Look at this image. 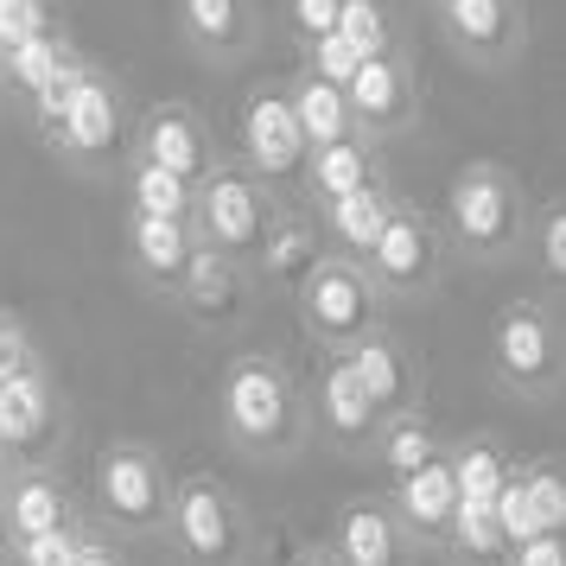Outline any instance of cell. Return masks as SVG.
I'll return each instance as SVG.
<instances>
[{"instance_id": "cell-1", "label": "cell", "mask_w": 566, "mask_h": 566, "mask_svg": "<svg viewBox=\"0 0 566 566\" xmlns=\"http://www.w3.org/2000/svg\"><path fill=\"white\" fill-rule=\"evenodd\" d=\"M217 401H223V433L242 452H255V459L300 452V439H306V395L286 376V363H274L268 350H242L223 369Z\"/></svg>"}, {"instance_id": "cell-2", "label": "cell", "mask_w": 566, "mask_h": 566, "mask_svg": "<svg viewBox=\"0 0 566 566\" xmlns=\"http://www.w3.org/2000/svg\"><path fill=\"white\" fill-rule=\"evenodd\" d=\"M522 230H528V198L515 172L490 166V159H471L452 172L446 185V235L452 249L471 261H503L522 249Z\"/></svg>"}, {"instance_id": "cell-3", "label": "cell", "mask_w": 566, "mask_h": 566, "mask_svg": "<svg viewBox=\"0 0 566 566\" xmlns=\"http://www.w3.org/2000/svg\"><path fill=\"white\" fill-rule=\"evenodd\" d=\"M300 318H306V337L318 350H357L369 332H382V286L363 268L357 255H325L312 268V281L300 286Z\"/></svg>"}, {"instance_id": "cell-4", "label": "cell", "mask_w": 566, "mask_h": 566, "mask_svg": "<svg viewBox=\"0 0 566 566\" xmlns=\"http://www.w3.org/2000/svg\"><path fill=\"white\" fill-rule=\"evenodd\" d=\"M166 535L191 566H242L255 547V522L242 510V496L217 478H179L172 484V515Z\"/></svg>"}, {"instance_id": "cell-5", "label": "cell", "mask_w": 566, "mask_h": 566, "mask_svg": "<svg viewBox=\"0 0 566 566\" xmlns=\"http://www.w3.org/2000/svg\"><path fill=\"white\" fill-rule=\"evenodd\" d=\"M490 363H496V376L503 388L515 395H554L566 382V332L560 318L541 306V300H510V306H496L490 318Z\"/></svg>"}, {"instance_id": "cell-6", "label": "cell", "mask_w": 566, "mask_h": 566, "mask_svg": "<svg viewBox=\"0 0 566 566\" xmlns=\"http://www.w3.org/2000/svg\"><path fill=\"white\" fill-rule=\"evenodd\" d=\"M96 515L108 528H128V535H154L172 515V478L159 464L154 446L140 439H115L96 464Z\"/></svg>"}, {"instance_id": "cell-7", "label": "cell", "mask_w": 566, "mask_h": 566, "mask_svg": "<svg viewBox=\"0 0 566 566\" xmlns=\"http://www.w3.org/2000/svg\"><path fill=\"white\" fill-rule=\"evenodd\" d=\"M274 210H281V198H274L261 179H249V166H217V172L198 185L191 230H198V242L223 249V255L255 261L261 235H268V223H274Z\"/></svg>"}, {"instance_id": "cell-8", "label": "cell", "mask_w": 566, "mask_h": 566, "mask_svg": "<svg viewBox=\"0 0 566 566\" xmlns=\"http://www.w3.org/2000/svg\"><path fill=\"white\" fill-rule=\"evenodd\" d=\"M242 154H249V179H261L274 198L286 185L306 179V134H300V115L286 103V83H255L249 103H242Z\"/></svg>"}, {"instance_id": "cell-9", "label": "cell", "mask_w": 566, "mask_h": 566, "mask_svg": "<svg viewBox=\"0 0 566 566\" xmlns=\"http://www.w3.org/2000/svg\"><path fill=\"white\" fill-rule=\"evenodd\" d=\"M134 159H147L159 172H172L185 185H205L217 172V147H210L205 115L191 103H154L134 122Z\"/></svg>"}, {"instance_id": "cell-10", "label": "cell", "mask_w": 566, "mask_h": 566, "mask_svg": "<svg viewBox=\"0 0 566 566\" xmlns=\"http://www.w3.org/2000/svg\"><path fill=\"white\" fill-rule=\"evenodd\" d=\"M57 147L71 159H83V166H108V159L128 154L134 140V122L128 108H122V90L90 64V77L77 83V96H71V115H64V128L52 134Z\"/></svg>"}, {"instance_id": "cell-11", "label": "cell", "mask_w": 566, "mask_h": 566, "mask_svg": "<svg viewBox=\"0 0 566 566\" xmlns=\"http://www.w3.org/2000/svg\"><path fill=\"white\" fill-rule=\"evenodd\" d=\"M363 268L376 274L382 293H401V300H408V293H427V286L439 281V268H446V242H439V230L413 205H395L382 242L369 249Z\"/></svg>"}, {"instance_id": "cell-12", "label": "cell", "mask_w": 566, "mask_h": 566, "mask_svg": "<svg viewBox=\"0 0 566 566\" xmlns=\"http://www.w3.org/2000/svg\"><path fill=\"white\" fill-rule=\"evenodd\" d=\"M344 96H350V115H357V134H363V140H388V134L413 128L420 83H413L408 52H376V57H363L357 83H350Z\"/></svg>"}, {"instance_id": "cell-13", "label": "cell", "mask_w": 566, "mask_h": 566, "mask_svg": "<svg viewBox=\"0 0 566 566\" xmlns=\"http://www.w3.org/2000/svg\"><path fill=\"white\" fill-rule=\"evenodd\" d=\"M249 293H255V281H249V261L223 255V249H210V242H198V249H191V261H185V281H179V306L191 312L198 325H210V332L235 325V318L249 312Z\"/></svg>"}, {"instance_id": "cell-14", "label": "cell", "mask_w": 566, "mask_h": 566, "mask_svg": "<svg viewBox=\"0 0 566 566\" xmlns=\"http://www.w3.org/2000/svg\"><path fill=\"white\" fill-rule=\"evenodd\" d=\"M413 535L401 528V510L388 496H357L332 522V554L344 566H408Z\"/></svg>"}, {"instance_id": "cell-15", "label": "cell", "mask_w": 566, "mask_h": 566, "mask_svg": "<svg viewBox=\"0 0 566 566\" xmlns=\"http://www.w3.org/2000/svg\"><path fill=\"white\" fill-rule=\"evenodd\" d=\"M439 20L471 64H510L522 52V0H439Z\"/></svg>"}, {"instance_id": "cell-16", "label": "cell", "mask_w": 566, "mask_h": 566, "mask_svg": "<svg viewBox=\"0 0 566 566\" xmlns=\"http://www.w3.org/2000/svg\"><path fill=\"white\" fill-rule=\"evenodd\" d=\"M57 427H64V408H57V388L45 369L0 388V446H7V459H39L57 439Z\"/></svg>"}, {"instance_id": "cell-17", "label": "cell", "mask_w": 566, "mask_h": 566, "mask_svg": "<svg viewBox=\"0 0 566 566\" xmlns=\"http://www.w3.org/2000/svg\"><path fill=\"white\" fill-rule=\"evenodd\" d=\"M325 255H332V249H318V230H312L306 210L281 205L274 223H268V235H261V249H255V281L300 300V286L312 281V268H318Z\"/></svg>"}, {"instance_id": "cell-18", "label": "cell", "mask_w": 566, "mask_h": 566, "mask_svg": "<svg viewBox=\"0 0 566 566\" xmlns=\"http://www.w3.org/2000/svg\"><path fill=\"white\" fill-rule=\"evenodd\" d=\"M350 357V369L363 376V388H369V401L382 413H408V408H420V357H413L401 337L388 332H369L357 344V350H344Z\"/></svg>"}, {"instance_id": "cell-19", "label": "cell", "mask_w": 566, "mask_h": 566, "mask_svg": "<svg viewBox=\"0 0 566 566\" xmlns=\"http://www.w3.org/2000/svg\"><path fill=\"white\" fill-rule=\"evenodd\" d=\"M312 408H318V420H325L332 439H344V446L376 439V433H382V420H388V413L369 401V388H363V376L350 369V357H325V363H318Z\"/></svg>"}, {"instance_id": "cell-20", "label": "cell", "mask_w": 566, "mask_h": 566, "mask_svg": "<svg viewBox=\"0 0 566 566\" xmlns=\"http://www.w3.org/2000/svg\"><path fill=\"white\" fill-rule=\"evenodd\" d=\"M388 503L401 510V528H408L413 541H446V535H452V515H459V478H452V452H446V459H433L420 478H401Z\"/></svg>"}, {"instance_id": "cell-21", "label": "cell", "mask_w": 566, "mask_h": 566, "mask_svg": "<svg viewBox=\"0 0 566 566\" xmlns=\"http://www.w3.org/2000/svg\"><path fill=\"white\" fill-rule=\"evenodd\" d=\"M382 179V159H376V140H344V147H325V154L306 159V179H300V191H306L318 210L344 205V198H357V191H376Z\"/></svg>"}, {"instance_id": "cell-22", "label": "cell", "mask_w": 566, "mask_h": 566, "mask_svg": "<svg viewBox=\"0 0 566 566\" xmlns=\"http://www.w3.org/2000/svg\"><path fill=\"white\" fill-rule=\"evenodd\" d=\"M7 528H13V547L39 541V535H57V528H77V503H71V490L57 484L52 471L27 464L7 484Z\"/></svg>"}, {"instance_id": "cell-23", "label": "cell", "mask_w": 566, "mask_h": 566, "mask_svg": "<svg viewBox=\"0 0 566 566\" xmlns=\"http://www.w3.org/2000/svg\"><path fill=\"white\" fill-rule=\"evenodd\" d=\"M179 32L210 64H230L255 45V0H179Z\"/></svg>"}, {"instance_id": "cell-24", "label": "cell", "mask_w": 566, "mask_h": 566, "mask_svg": "<svg viewBox=\"0 0 566 566\" xmlns=\"http://www.w3.org/2000/svg\"><path fill=\"white\" fill-rule=\"evenodd\" d=\"M83 71H90V57L71 45V32L52 27V32H39V39H27L20 52H7L0 57V77L13 83L20 96H45V90H57V83H77Z\"/></svg>"}, {"instance_id": "cell-25", "label": "cell", "mask_w": 566, "mask_h": 566, "mask_svg": "<svg viewBox=\"0 0 566 566\" xmlns=\"http://www.w3.org/2000/svg\"><path fill=\"white\" fill-rule=\"evenodd\" d=\"M286 103H293V115H300V134H306L312 154L344 147V140H363L357 115H350V96H344L337 83L312 77V71H293V77H286Z\"/></svg>"}, {"instance_id": "cell-26", "label": "cell", "mask_w": 566, "mask_h": 566, "mask_svg": "<svg viewBox=\"0 0 566 566\" xmlns=\"http://www.w3.org/2000/svg\"><path fill=\"white\" fill-rule=\"evenodd\" d=\"M128 249H134V268H140L147 281L179 293L185 261L198 249V230H191L185 217H134L128 210Z\"/></svg>"}, {"instance_id": "cell-27", "label": "cell", "mask_w": 566, "mask_h": 566, "mask_svg": "<svg viewBox=\"0 0 566 566\" xmlns=\"http://www.w3.org/2000/svg\"><path fill=\"white\" fill-rule=\"evenodd\" d=\"M452 478H459V510H496L503 484L515 478V459L496 439H464L452 446Z\"/></svg>"}, {"instance_id": "cell-28", "label": "cell", "mask_w": 566, "mask_h": 566, "mask_svg": "<svg viewBox=\"0 0 566 566\" xmlns=\"http://www.w3.org/2000/svg\"><path fill=\"white\" fill-rule=\"evenodd\" d=\"M376 446H382V464H388V478L401 484V478H420L433 459H446L452 446L433 433V420L420 408H408V413H388L382 420V433H376Z\"/></svg>"}, {"instance_id": "cell-29", "label": "cell", "mask_w": 566, "mask_h": 566, "mask_svg": "<svg viewBox=\"0 0 566 566\" xmlns=\"http://www.w3.org/2000/svg\"><path fill=\"white\" fill-rule=\"evenodd\" d=\"M395 205H401V198H395L388 185H376V191H357V198H344V205L325 210V230L337 235V255L369 261V249L382 242L388 217H395Z\"/></svg>"}, {"instance_id": "cell-30", "label": "cell", "mask_w": 566, "mask_h": 566, "mask_svg": "<svg viewBox=\"0 0 566 566\" xmlns=\"http://www.w3.org/2000/svg\"><path fill=\"white\" fill-rule=\"evenodd\" d=\"M128 198H134V217H185V223H191V210H198V185H185V179H172V172L147 166V159H134Z\"/></svg>"}, {"instance_id": "cell-31", "label": "cell", "mask_w": 566, "mask_h": 566, "mask_svg": "<svg viewBox=\"0 0 566 566\" xmlns=\"http://www.w3.org/2000/svg\"><path fill=\"white\" fill-rule=\"evenodd\" d=\"M337 32H344V39H350L363 57L395 52V20H388L382 0H344V13H337Z\"/></svg>"}, {"instance_id": "cell-32", "label": "cell", "mask_w": 566, "mask_h": 566, "mask_svg": "<svg viewBox=\"0 0 566 566\" xmlns=\"http://www.w3.org/2000/svg\"><path fill=\"white\" fill-rule=\"evenodd\" d=\"M496 528H503V547H528L541 535V515H535V496H528V478H522V464H515V478L503 484V503H496Z\"/></svg>"}, {"instance_id": "cell-33", "label": "cell", "mask_w": 566, "mask_h": 566, "mask_svg": "<svg viewBox=\"0 0 566 566\" xmlns=\"http://www.w3.org/2000/svg\"><path fill=\"white\" fill-rule=\"evenodd\" d=\"M535 261H541V281L566 293V198H554L535 217Z\"/></svg>"}, {"instance_id": "cell-34", "label": "cell", "mask_w": 566, "mask_h": 566, "mask_svg": "<svg viewBox=\"0 0 566 566\" xmlns=\"http://www.w3.org/2000/svg\"><path fill=\"white\" fill-rule=\"evenodd\" d=\"M528 478V496H535L541 535H566V471L560 464H522Z\"/></svg>"}, {"instance_id": "cell-35", "label": "cell", "mask_w": 566, "mask_h": 566, "mask_svg": "<svg viewBox=\"0 0 566 566\" xmlns=\"http://www.w3.org/2000/svg\"><path fill=\"white\" fill-rule=\"evenodd\" d=\"M52 0H0V57L20 52L27 39H39V32H52Z\"/></svg>"}, {"instance_id": "cell-36", "label": "cell", "mask_w": 566, "mask_h": 566, "mask_svg": "<svg viewBox=\"0 0 566 566\" xmlns=\"http://www.w3.org/2000/svg\"><path fill=\"white\" fill-rule=\"evenodd\" d=\"M300 71H312V77H325V83H337V90H350L357 83V71H363V52L344 39V32H332V39H318V45H306V64Z\"/></svg>"}, {"instance_id": "cell-37", "label": "cell", "mask_w": 566, "mask_h": 566, "mask_svg": "<svg viewBox=\"0 0 566 566\" xmlns=\"http://www.w3.org/2000/svg\"><path fill=\"white\" fill-rule=\"evenodd\" d=\"M83 535L90 528H57V535H39V541H20L13 547V566H77V554H83Z\"/></svg>"}, {"instance_id": "cell-38", "label": "cell", "mask_w": 566, "mask_h": 566, "mask_svg": "<svg viewBox=\"0 0 566 566\" xmlns=\"http://www.w3.org/2000/svg\"><path fill=\"white\" fill-rule=\"evenodd\" d=\"M39 369V344H32V332L13 318V312H0V388L20 382V376H32Z\"/></svg>"}, {"instance_id": "cell-39", "label": "cell", "mask_w": 566, "mask_h": 566, "mask_svg": "<svg viewBox=\"0 0 566 566\" xmlns=\"http://www.w3.org/2000/svg\"><path fill=\"white\" fill-rule=\"evenodd\" d=\"M337 13H344V0H286V20H293V32H300L306 45L332 39V32H337Z\"/></svg>"}, {"instance_id": "cell-40", "label": "cell", "mask_w": 566, "mask_h": 566, "mask_svg": "<svg viewBox=\"0 0 566 566\" xmlns=\"http://www.w3.org/2000/svg\"><path fill=\"white\" fill-rule=\"evenodd\" d=\"M503 566H566V535H535L528 547H515Z\"/></svg>"}, {"instance_id": "cell-41", "label": "cell", "mask_w": 566, "mask_h": 566, "mask_svg": "<svg viewBox=\"0 0 566 566\" xmlns=\"http://www.w3.org/2000/svg\"><path fill=\"white\" fill-rule=\"evenodd\" d=\"M77 566H128V560H122V547H115V541H103L96 528H90V535H83V554H77Z\"/></svg>"}, {"instance_id": "cell-42", "label": "cell", "mask_w": 566, "mask_h": 566, "mask_svg": "<svg viewBox=\"0 0 566 566\" xmlns=\"http://www.w3.org/2000/svg\"><path fill=\"white\" fill-rule=\"evenodd\" d=\"M286 566H344V560L332 554V541H306V547L286 554Z\"/></svg>"}, {"instance_id": "cell-43", "label": "cell", "mask_w": 566, "mask_h": 566, "mask_svg": "<svg viewBox=\"0 0 566 566\" xmlns=\"http://www.w3.org/2000/svg\"><path fill=\"white\" fill-rule=\"evenodd\" d=\"M0 554H13V528H7V484H0Z\"/></svg>"}, {"instance_id": "cell-44", "label": "cell", "mask_w": 566, "mask_h": 566, "mask_svg": "<svg viewBox=\"0 0 566 566\" xmlns=\"http://www.w3.org/2000/svg\"><path fill=\"white\" fill-rule=\"evenodd\" d=\"M7 464H13V459H7V446H0V484H7Z\"/></svg>"}, {"instance_id": "cell-45", "label": "cell", "mask_w": 566, "mask_h": 566, "mask_svg": "<svg viewBox=\"0 0 566 566\" xmlns=\"http://www.w3.org/2000/svg\"><path fill=\"white\" fill-rule=\"evenodd\" d=\"M446 566H471V560H446Z\"/></svg>"}]
</instances>
